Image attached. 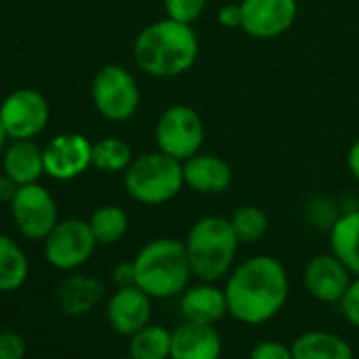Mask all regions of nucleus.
<instances>
[{
	"label": "nucleus",
	"instance_id": "nucleus-1",
	"mask_svg": "<svg viewBox=\"0 0 359 359\" xmlns=\"http://www.w3.org/2000/svg\"><path fill=\"white\" fill-rule=\"evenodd\" d=\"M229 315L245 325H262L277 317L290 298L285 266L266 254L235 266L224 285Z\"/></svg>",
	"mask_w": 359,
	"mask_h": 359
},
{
	"label": "nucleus",
	"instance_id": "nucleus-2",
	"mask_svg": "<svg viewBox=\"0 0 359 359\" xmlns=\"http://www.w3.org/2000/svg\"><path fill=\"white\" fill-rule=\"evenodd\" d=\"M199 57V39L191 24L161 20L146 26L133 43L137 68L154 79L187 74Z\"/></svg>",
	"mask_w": 359,
	"mask_h": 359
},
{
	"label": "nucleus",
	"instance_id": "nucleus-3",
	"mask_svg": "<svg viewBox=\"0 0 359 359\" xmlns=\"http://www.w3.org/2000/svg\"><path fill=\"white\" fill-rule=\"evenodd\" d=\"M133 264L135 285L154 300L180 296L195 277L187 243L171 237L148 241L133 258Z\"/></svg>",
	"mask_w": 359,
	"mask_h": 359
},
{
	"label": "nucleus",
	"instance_id": "nucleus-4",
	"mask_svg": "<svg viewBox=\"0 0 359 359\" xmlns=\"http://www.w3.org/2000/svg\"><path fill=\"white\" fill-rule=\"evenodd\" d=\"M184 243L193 275L199 281L216 283L233 271L241 241L237 239L229 218L205 216L191 226Z\"/></svg>",
	"mask_w": 359,
	"mask_h": 359
},
{
	"label": "nucleus",
	"instance_id": "nucleus-5",
	"mask_svg": "<svg viewBox=\"0 0 359 359\" xmlns=\"http://www.w3.org/2000/svg\"><path fill=\"white\" fill-rule=\"evenodd\" d=\"M184 184V167L161 150L140 154L125 171V191L142 205H163L180 195Z\"/></svg>",
	"mask_w": 359,
	"mask_h": 359
},
{
	"label": "nucleus",
	"instance_id": "nucleus-6",
	"mask_svg": "<svg viewBox=\"0 0 359 359\" xmlns=\"http://www.w3.org/2000/svg\"><path fill=\"white\" fill-rule=\"evenodd\" d=\"M91 97L97 114L110 123H125L140 108L137 81L118 64H106L97 70L91 85Z\"/></svg>",
	"mask_w": 359,
	"mask_h": 359
},
{
	"label": "nucleus",
	"instance_id": "nucleus-7",
	"mask_svg": "<svg viewBox=\"0 0 359 359\" xmlns=\"http://www.w3.org/2000/svg\"><path fill=\"white\" fill-rule=\"evenodd\" d=\"M154 137L161 152L184 163L201 152L205 142V125L195 108L187 104H173L158 116Z\"/></svg>",
	"mask_w": 359,
	"mask_h": 359
},
{
	"label": "nucleus",
	"instance_id": "nucleus-8",
	"mask_svg": "<svg viewBox=\"0 0 359 359\" xmlns=\"http://www.w3.org/2000/svg\"><path fill=\"white\" fill-rule=\"evenodd\" d=\"M95 237L89 222L79 218L60 220L45 237V258L57 271L81 269L95 252Z\"/></svg>",
	"mask_w": 359,
	"mask_h": 359
},
{
	"label": "nucleus",
	"instance_id": "nucleus-9",
	"mask_svg": "<svg viewBox=\"0 0 359 359\" xmlns=\"http://www.w3.org/2000/svg\"><path fill=\"white\" fill-rule=\"evenodd\" d=\"M11 214L20 233L32 241H45L60 222L53 195L39 182L20 187L11 201Z\"/></svg>",
	"mask_w": 359,
	"mask_h": 359
},
{
	"label": "nucleus",
	"instance_id": "nucleus-10",
	"mask_svg": "<svg viewBox=\"0 0 359 359\" xmlns=\"http://www.w3.org/2000/svg\"><path fill=\"white\" fill-rule=\"evenodd\" d=\"M0 121L11 140H32L49 123V104L36 89H18L0 104Z\"/></svg>",
	"mask_w": 359,
	"mask_h": 359
},
{
	"label": "nucleus",
	"instance_id": "nucleus-11",
	"mask_svg": "<svg viewBox=\"0 0 359 359\" xmlns=\"http://www.w3.org/2000/svg\"><path fill=\"white\" fill-rule=\"evenodd\" d=\"M241 30L256 41H271L285 34L296 18V0H241Z\"/></svg>",
	"mask_w": 359,
	"mask_h": 359
},
{
	"label": "nucleus",
	"instance_id": "nucleus-12",
	"mask_svg": "<svg viewBox=\"0 0 359 359\" xmlns=\"http://www.w3.org/2000/svg\"><path fill=\"white\" fill-rule=\"evenodd\" d=\"M93 144L81 133H62L53 137L45 150V173L60 182L83 175L91 167Z\"/></svg>",
	"mask_w": 359,
	"mask_h": 359
},
{
	"label": "nucleus",
	"instance_id": "nucleus-13",
	"mask_svg": "<svg viewBox=\"0 0 359 359\" xmlns=\"http://www.w3.org/2000/svg\"><path fill=\"white\" fill-rule=\"evenodd\" d=\"M152 315V298L137 285L116 287V292L108 298L106 319L112 332L118 336H133L144 325L150 323Z\"/></svg>",
	"mask_w": 359,
	"mask_h": 359
},
{
	"label": "nucleus",
	"instance_id": "nucleus-14",
	"mask_svg": "<svg viewBox=\"0 0 359 359\" xmlns=\"http://www.w3.org/2000/svg\"><path fill=\"white\" fill-rule=\"evenodd\" d=\"M306 292L319 302H340L346 287L351 285V271L330 252L313 256L302 273Z\"/></svg>",
	"mask_w": 359,
	"mask_h": 359
},
{
	"label": "nucleus",
	"instance_id": "nucleus-15",
	"mask_svg": "<svg viewBox=\"0 0 359 359\" xmlns=\"http://www.w3.org/2000/svg\"><path fill=\"white\" fill-rule=\"evenodd\" d=\"M222 336L212 323L182 321L171 332L169 359H220Z\"/></svg>",
	"mask_w": 359,
	"mask_h": 359
},
{
	"label": "nucleus",
	"instance_id": "nucleus-16",
	"mask_svg": "<svg viewBox=\"0 0 359 359\" xmlns=\"http://www.w3.org/2000/svg\"><path fill=\"white\" fill-rule=\"evenodd\" d=\"M184 167V184L199 195H220L233 182L231 165L218 154L197 152L195 156L182 163Z\"/></svg>",
	"mask_w": 359,
	"mask_h": 359
},
{
	"label": "nucleus",
	"instance_id": "nucleus-17",
	"mask_svg": "<svg viewBox=\"0 0 359 359\" xmlns=\"http://www.w3.org/2000/svg\"><path fill=\"white\" fill-rule=\"evenodd\" d=\"M180 315L184 317V321L216 325L229 315V302L224 290L212 281L189 285L180 294Z\"/></svg>",
	"mask_w": 359,
	"mask_h": 359
},
{
	"label": "nucleus",
	"instance_id": "nucleus-18",
	"mask_svg": "<svg viewBox=\"0 0 359 359\" xmlns=\"http://www.w3.org/2000/svg\"><path fill=\"white\" fill-rule=\"evenodd\" d=\"M3 171L20 187L34 184L45 173L43 150L32 140H13L3 154Z\"/></svg>",
	"mask_w": 359,
	"mask_h": 359
},
{
	"label": "nucleus",
	"instance_id": "nucleus-19",
	"mask_svg": "<svg viewBox=\"0 0 359 359\" xmlns=\"http://www.w3.org/2000/svg\"><path fill=\"white\" fill-rule=\"evenodd\" d=\"M106 287L100 279L89 275H72L64 279L57 290L60 306L70 317H83L95 309V304L104 298Z\"/></svg>",
	"mask_w": 359,
	"mask_h": 359
},
{
	"label": "nucleus",
	"instance_id": "nucleus-20",
	"mask_svg": "<svg viewBox=\"0 0 359 359\" xmlns=\"http://www.w3.org/2000/svg\"><path fill=\"white\" fill-rule=\"evenodd\" d=\"M294 359H355L353 346L338 334L311 330L292 342Z\"/></svg>",
	"mask_w": 359,
	"mask_h": 359
},
{
	"label": "nucleus",
	"instance_id": "nucleus-21",
	"mask_svg": "<svg viewBox=\"0 0 359 359\" xmlns=\"http://www.w3.org/2000/svg\"><path fill=\"white\" fill-rule=\"evenodd\" d=\"M330 250L351 275L359 277V210L346 212L334 220L330 229Z\"/></svg>",
	"mask_w": 359,
	"mask_h": 359
},
{
	"label": "nucleus",
	"instance_id": "nucleus-22",
	"mask_svg": "<svg viewBox=\"0 0 359 359\" xmlns=\"http://www.w3.org/2000/svg\"><path fill=\"white\" fill-rule=\"evenodd\" d=\"M30 262L24 250L7 235H0V294L20 290L28 281Z\"/></svg>",
	"mask_w": 359,
	"mask_h": 359
},
{
	"label": "nucleus",
	"instance_id": "nucleus-23",
	"mask_svg": "<svg viewBox=\"0 0 359 359\" xmlns=\"http://www.w3.org/2000/svg\"><path fill=\"white\" fill-rule=\"evenodd\" d=\"M129 357L133 359H169L171 330L158 323H148L129 336Z\"/></svg>",
	"mask_w": 359,
	"mask_h": 359
},
{
	"label": "nucleus",
	"instance_id": "nucleus-24",
	"mask_svg": "<svg viewBox=\"0 0 359 359\" xmlns=\"http://www.w3.org/2000/svg\"><path fill=\"white\" fill-rule=\"evenodd\" d=\"M87 222H89V226L93 231V237H95V241L100 245L118 243L129 231L127 212L123 208H118V205H102V208H97Z\"/></svg>",
	"mask_w": 359,
	"mask_h": 359
},
{
	"label": "nucleus",
	"instance_id": "nucleus-25",
	"mask_svg": "<svg viewBox=\"0 0 359 359\" xmlns=\"http://www.w3.org/2000/svg\"><path fill=\"white\" fill-rule=\"evenodd\" d=\"M133 161L131 146L125 140L118 137H104L93 144L91 152V165L100 171L116 173V171H127V167Z\"/></svg>",
	"mask_w": 359,
	"mask_h": 359
},
{
	"label": "nucleus",
	"instance_id": "nucleus-26",
	"mask_svg": "<svg viewBox=\"0 0 359 359\" xmlns=\"http://www.w3.org/2000/svg\"><path fill=\"white\" fill-rule=\"evenodd\" d=\"M229 220H231V226L241 243H256L269 231V218L256 205H243V208L235 210Z\"/></svg>",
	"mask_w": 359,
	"mask_h": 359
},
{
	"label": "nucleus",
	"instance_id": "nucleus-27",
	"mask_svg": "<svg viewBox=\"0 0 359 359\" xmlns=\"http://www.w3.org/2000/svg\"><path fill=\"white\" fill-rule=\"evenodd\" d=\"M163 7L169 20L193 26L205 13L208 0H163Z\"/></svg>",
	"mask_w": 359,
	"mask_h": 359
},
{
	"label": "nucleus",
	"instance_id": "nucleus-28",
	"mask_svg": "<svg viewBox=\"0 0 359 359\" xmlns=\"http://www.w3.org/2000/svg\"><path fill=\"white\" fill-rule=\"evenodd\" d=\"M26 357V340L15 330L0 332V359H24Z\"/></svg>",
	"mask_w": 359,
	"mask_h": 359
},
{
	"label": "nucleus",
	"instance_id": "nucleus-29",
	"mask_svg": "<svg viewBox=\"0 0 359 359\" xmlns=\"http://www.w3.org/2000/svg\"><path fill=\"white\" fill-rule=\"evenodd\" d=\"M248 359H294V355H292V346L279 340H262L252 346Z\"/></svg>",
	"mask_w": 359,
	"mask_h": 359
},
{
	"label": "nucleus",
	"instance_id": "nucleus-30",
	"mask_svg": "<svg viewBox=\"0 0 359 359\" xmlns=\"http://www.w3.org/2000/svg\"><path fill=\"white\" fill-rule=\"evenodd\" d=\"M340 309L344 319L359 330V277L351 279V285L346 287L342 300H340Z\"/></svg>",
	"mask_w": 359,
	"mask_h": 359
},
{
	"label": "nucleus",
	"instance_id": "nucleus-31",
	"mask_svg": "<svg viewBox=\"0 0 359 359\" xmlns=\"http://www.w3.org/2000/svg\"><path fill=\"white\" fill-rule=\"evenodd\" d=\"M112 283L116 287L135 285V264H133V260H123L112 269Z\"/></svg>",
	"mask_w": 359,
	"mask_h": 359
},
{
	"label": "nucleus",
	"instance_id": "nucleus-32",
	"mask_svg": "<svg viewBox=\"0 0 359 359\" xmlns=\"http://www.w3.org/2000/svg\"><path fill=\"white\" fill-rule=\"evenodd\" d=\"M218 24L226 30L241 28V5H224L218 11Z\"/></svg>",
	"mask_w": 359,
	"mask_h": 359
},
{
	"label": "nucleus",
	"instance_id": "nucleus-33",
	"mask_svg": "<svg viewBox=\"0 0 359 359\" xmlns=\"http://www.w3.org/2000/svg\"><path fill=\"white\" fill-rule=\"evenodd\" d=\"M18 191H20V184L15 180H11L7 173L0 175V203H11Z\"/></svg>",
	"mask_w": 359,
	"mask_h": 359
},
{
	"label": "nucleus",
	"instance_id": "nucleus-34",
	"mask_svg": "<svg viewBox=\"0 0 359 359\" xmlns=\"http://www.w3.org/2000/svg\"><path fill=\"white\" fill-rule=\"evenodd\" d=\"M346 167H348L351 175L359 182V137L351 144V148L346 152Z\"/></svg>",
	"mask_w": 359,
	"mask_h": 359
},
{
	"label": "nucleus",
	"instance_id": "nucleus-35",
	"mask_svg": "<svg viewBox=\"0 0 359 359\" xmlns=\"http://www.w3.org/2000/svg\"><path fill=\"white\" fill-rule=\"evenodd\" d=\"M7 131H5V125H3V121H0V152L5 150V142H7Z\"/></svg>",
	"mask_w": 359,
	"mask_h": 359
},
{
	"label": "nucleus",
	"instance_id": "nucleus-36",
	"mask_svg": "<svg viewBox=\"0 0 359 359\" xmlns=\"http://www.w3.org/2000/svg\"><path fill=\"white\" fill-rule=\"evenodd\" d=\"M114 359H133V357H129V355H127V357H114Z\"/></svg>",
	"mask_w": 359,
	"mask_h": 359
}]
</instances>
